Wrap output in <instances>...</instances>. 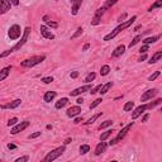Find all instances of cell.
<instances>
[{
  "label": "cell",
  "mask_w": 162,
  "mask_h": 162,
  "mask_svg": "<svg viewBox=\"0 0 162 162\" xmlns=\"http://www.w3.org/2000/svg\"><path fill=\"white\" fill-rule=\"evenodd\" d=\"M133 108H134V103L133 101H128V103H125V104H124L123 110H124V112H129V110H132Z\"/></svg>",
  "instance_id": "1f68e13d"
},
{
  "label": "cell",
  "mask_w": 162,
  "mask_h": 162,
  "mask_svg": "<svg viewBox=\"0 0 162 162\" xmlns=\"http://www.w3.org/2000/svg\"><path fill=\"white\" fill-rule=\"evenodd\" d=\"M17 123H18V118H12V119H9V122L6 124H8V127H13V125H15Z\"/></svg>",
  "instance_id": "f35d334b"
},
{
  "label": "cell",
  "mask_w": 162,
  "mask_h": 162,
  "mask_svg": "<svg viewBox=\"0 0 162 162\" xmlns=\"http://www.w3.org/2000/svg\"><path fill=\"white\" fill-rule=\"evenodd\" d=\"M82 4V0H74L72 1V9H71V14L72 15H76L79 13V9Z\"/></svg>",
  "instance_id": "e0dca14e"
},
{
  "label": "cell",
  "mask_w": 162,
  "mask_h": 162,
  "mask_svg": "<svg viewBox=\"0 0 162 162\" xmlns=\"http://www.w3.org/2000/svg\"><path fill=\"white\" fill-rule=\"evenodd\" d=\"M137 20V15H133L130 19H128V20H125V22H123L122 24H119L117 28H114V30H112L109 34H106V36L104 37V41H110V39H113V38H115L118 34L122 32V30H124V29H127V28H129L130 26L134 23Z\"/></svg>",
  "instance_id": "6da1fadb"
},
{
  "label": "cell",
  "mask_w": 162,
  "mask_h": 162,
  "mask_svg": "<svg viewBox=\"0 0 162 162\" xmlns=\"http://www.w3.org/2000/svg\"><path fill=\"white\" fill-rule=\"evenodd\" d=\"M39 136H41V132H34V133H32L29 136V138L33 139V138H37V137H39Z\"/></svg>",
  "instance_id": "ee69618b"
},
{
  "label": "cell",
  "mask_w": 162,
  "mask_h": 162,
  "mask_svg": "<svg viewBox=\"0 0 162 162\" xmlns=\"http://www.w3.org/2000/svg\"><path fill=\"white\" fill-rule=\"evenodd\" d=\"M82 32H84V29H82L81 27H79V28L76 29V32H75V33L71 36V39H76V38H79V37H80L81 34H82Z\"/></svg>",
  "instance_id": "f546056e"
},
{
  "label": "cell",
  "mask_w": 162,
  "mask_h": 162,
  "mask_svg": "<svg viewBox=\"0 0 162 162\" xmlns=\"http://www.w3.org/2000/svg\"><path fill=\"white\" fill-rule=\"evenodd\" d=\"M90 151V146L89 144H82V146H80V153L81 154H86Z\"/></svg>",
  "instance_id": "d6a6232c"
},
{
  "label": "cell",
  "mask_w": 162,
  "mask_h": 162,
  "mask_svg": "<svg viewBox=\"0 0 162 162\" xmlns=\"http://www.w3.org/2000/svg\"><path fill=\"white\" fill-rule=\"evenodd\" d=\"M112 124H113V120H105L104 123H101V124H100V127H99V128H100V129L108 128V127H110Z\"/></svg>",
  "instance_id": "e575fe53"
},
{
  "label": "cell",
  "mask_w": 162,
  "mask_h": 162,
  "mask_svg": "<svg viewBox=\"0 0 162 162\" xmlns=\"http://www.w3.org/2000/svg\"><path fill=\"white\" fill-rule=\"evenodd\" d=\"M10 71H12V66H8V67H4L1 71H0V81L5 80L6 77L9 76Z\"/></svg>",
  "instance_id": "d6986e66"
},
{
  "label": "cell",
  "mask_w": 162,
  "mask_h": 162,
  "mask_svg": "<svg viewBox=\"0 0 162 162\" xmlns=\"http://www.w3.org/2000/svg\"><path fill=\"white\" fill-rule=\"evenodd\" d=\"M76 103H77V105H80V104H82V103H84V99H82V98H79L77 100H76Z\"/></svg>",
  "instance_id": "f5cc1de1"
},
{
  "label": "cell",
  "mask_w": 162,
  "mask_h": 162,
  "mask_svg": "<svg viewBox=\"0 0 162 162\" xmlns=\"http://www.w3.org/2000/svg\"><path fill=\"white\" fill-rule=\"evenodd\" d=\"M8 36H9V38L12 41L18 39L19 37L22 36V29H20V26H18V24H14V26L10 27L9 32H8Z\"/></svg>",
  "instance_id": "8992f818"
},
{
  "label": "cell",
  "mask_w": 162,
  "mask_h": 162,
  "mask_svg": "<svg viewBox=\"0 0 162 162\" xmlns=\"http://www.w3.org/2000/svg\"><path fill=\"white\" fill-rule=\"evenodd\" d=\"M68 103V99L67 98H62V99H60V100H58L56 104H54V108L56 109H61V108H63L65 105H66Z\"/></svg>",
  "instance_id": "603a6c76"
},
{
  "label": "cell",
  "mask_w": 162,
  "mask_h": 162,
  "mask_svg": "<svg viewBox=\"0 0 162 162\" xmlns=\"http://www.w3.org/2000/svg\"><path fill=\"white\" fill-rule=\"evenodd\" d=\"M44 22H46L47 23V26L48 27H51V28H57V27H58V24L56 23V22H52V20H44Z\"/></svg>",
  "instance_id": "74e56055"
},
{
  "label": "cell",
  "mask_w": 162,
  "mask_h": 162,
  "mask_svg": "<svg viewBox=\"0 0 162 162\" xmlns=\"http://www.w3.org/2000/svg\"><path fill=\"white\" fill-rule=\"evenodd\" d=\"M144 60H147V54H146V53H143L142 56H141V57L138 58V61H139V62H142V61H144Z\"/></svg>",
  "instance_id": "7dc6e473"
},
{
  "label": "cell",
  "mask_w": 162,
  "mask_h": 162,
  "mask_svg": "<svg viewBox=\"0 0 162 162\" xmlns=\"http://www.w3.org/2000/svg\"><path fill=\"white\" fill-rule=\"evenodd\" d=\"M41 34H42V37L43 38H46V39H54V34L51 32L50 29H48V27L46 26H41Z\"/></svg>",
  "instance_id": "8fae6325"
},
{
  "label": "cell",
  "mask_w": 162,
  "mask_h": 162,
  "mask_svg": "<svg viewBox=\"0 0 162 162\" xmlns=\"http://www.w3.org/2000/svg\"><path fill=\"white\" fill-rule=\"evenodd\" d=\"M105 8L104 6H101V8H99L98 10L95 12V14H94V18L91 19V26H98V24H100L101 22V17L104 15V13H105Z\"/></svg>",
  "instance_id": "ba28073f"
},
{
  "label": "cell",
  "mask_w": 162,
  "mask_h": 162,
  "mask_svg": "<svg viewBox=\"0 0 162 162\" xmlns=\"http://www.w3.org/2000/svg\"><path fill=\"white\" fill-rule=\"evenodd\" d=\"M65 151H66V147H65V146H61V147L54 148L53 151H51V152L47 153V156L43 158V161L44 162H52L54 160H57L60 156H62V153H63Z\"/></svg>",
  "instance_id": "277c9868"
},
{
  "label": "cell",
  "mask_w": 162,
  "mask_h": 162,
  "mask_svg": "<svg viewBox=\"0 0 162 162\" xmlns=\"http://www.w3.org/2000/svg\"><path fill=\"white\" fill-rule=\"evenodd\" d=\"M161 57H162V51H157L156 53H153V54H152V57L150 58V61H148V63H150V65H152V63H156L157 61H160V60H161Z\"/></svg>",
  "instance_id": "ffe728a7"
},
{
  "label": "cell",
  "mask_w": 162,
  "mask_h": 162,
  "mask_svg": "<svg viewBox=\"0 0 162 162\" xmlns=\"http://www.w3.org/2000/svg\"><path fill=\"white\" fill-rule=\"evenodd\" d=\"M8 148H9V150H17V146H15V144H13V143H9Z\"/></svg>",
  "instance_id": "c3c4849f"
},
{
  "label": "cell",
  "mask_w": 162,
  "mask_h": 162,
  "mask_svg": "<svg viewBox=\"0 0 162 162\" xmlns=\"http://www.w3.org/2000/svg\"><path fill=\"white\" fill-rule=\"evenodd\" d=\"M29 124H30V123L28 122V120H24V122L17 123L15 125H14V127H13V128H12V130H10V133H12L13 136H15V134H18L19 132H23V130L26 129L27 127L29 125Z\"/></svg>",
  "instance_id": "52a82bcc"
},
{
  "label": "cell",
  "mask_w": 162,
  "mask_h": 162,
  "mask_svg": "<svg viewBox=\"0 0 162 162\" xmlns=\"http://www.w3.org/2000/svg\"><path fill=\"white\" fill-rule=\"evenodd\" d=\"M70 76H71V79H76L79 76V71H72Z\"/></svg>",
  "instance_id": "f6af8a7d"
},
{
  "label": "cell",
  "mask_w": 162,
  "mask_h": 162,
  "mask_svg": "<svg viewBox=\"0 0 162 162\" xmlns=\"http://www.w3.org/2000/svg\"><path fill=\"white\" fill-rule=\"evenodd\" d=\"M12 8V3L9 0H0V14H5Z\"/></svg>",
  "instance_id": "4fadbf2b"
},
{
  "label": "cell",
  "mask_w": 162,
  "mask_h": 162,
  "mask_svg": "<svg viewBox=\"0 0 162 162\" xmlns=\"http://www.w3.org/2000/svg\"><path fill=\"white\" fill-rule=\"evenodd\" d=\"M52 81H53V77L52 76H47V77H43L42 79V82H44V84H51Z\"/></svg>",
  "instance_id": "ab89813d"
},
{
  "label": "cell",
  "mask_w": 162,
  "mask_h": 162,
  "mask_svg": "<svg viewBox=\"0 0 162 162\" xmlns=\"http://www.w3.org/2000/svg\"><path fill=\"white\" fill-rule=\"evenodd\" d=\"M29 160V156H23V157H19V158H17L15 162H27Z\"/></svg>",
  "instance_id": "60d3db41"
},
{
  "label": "cell",
  "mask_w": 162,
  "mask_h": 162,
  "mask_svg": "<svg viewBox=\"0 0 162 162\" xmlns=\"http://www.w3.org/2000/svg\"><path fill=\"white\" fill-rule=\"evenodd\" d=\"M148 118H150V114H148V113H147V114H146V115H144L143 118H142V122H143V123H144V122H147V120H148Z\"/></svg>",
  "instance_id": "f907efd6"
},
{
  "label": "cell",
  "mask_w": 162,
  "mask_h": 162,
  "mask_svg": "<svg viewBox=\"0 0 162 162\" xmlns=\"http://www.w3.org/2000/svg\"><path fill=\"white\" fill-rule=\"evenodd\" d=\"M68 143H71V138H67L66 141H65V144H68Z\"/></svg>",
  "instance_id": "db71d44e"
},
{
  "label": "cell",
  "mask_w": 162,
  "mask_h": 162,
  "mask_svg": "<svg viewBox=\"0 0 162 162\" xmlns=\"http://www.w3.org/2000/svg\"><path fill=\"white\" fill-rule=\"evenodd\" d=\"M158 94V90L157 89H150V90H147V91H144V94L141 96V101H147V100H150V99H152L154 98Z\"/></svg>",
  "instance_id": "30bf717a"
},
{
  "label": "cell",
  "mask_w": 162,
  "mask_h": 162,
  "mask_svg": "<svg viewBox=\"0 0 162 162\" xmlns=\"http://www.w3.org/2000/svg\"><path fill=\"white\" fill-rule=\"evenodd\" d=\"M133 125H134V122H130L129 124H127V125L124 127V128L118 133V136H117L114 139H112V141L109 142L110 146H114V144H117L118 142H120V141H122V139L124 138V137H125L127 134H128V132H129L130 129H132V127H133Z\"/></svg>",
  "instance_id": "5b68a950"
},
{
  "label": "cell",
  "mask_w": 162,
  "mask_h": 162,
  "mask_svg": "<svg viewBox=\"0 0 162 162\" xmlns=\"http://www.w3.org/2000/svg\"><path fill=\"white\" fill-rule=\"evenodd\" d=\"M13 5H19V0H9Z\"/></svg>",
  "instance_id": "816d5d0a"
},
{
  "label": "cell",
  "mask_w": 162,
  "mask_h": 162,
  "mask_svg": "<svg viewBox=\"0 0 162 162\" xmlns=\"http://www.w3.org/2000/svg\"><path fill=\"white\" fill-rule=\"evenodd\" d=\"M46 60V56L44 54H41V56H33L28 58V60H24L20 62V66L22 67H33L36 66V65H39L41 62H43Z\"/></svg>",
  "instance_id": "3957f363"
},
{
  "label": "cell",
  "mask_w": 162,
  "mask_h": 162,
  "mask_svg": "<svg viewBox=\"0 0 162 162\" xmlns=\"http://www.w3.org/2000/svg\"><path fill=\"white\" fill-rule=\"evenodd\" d=\"M22 104V100L20 99H15V100L8 103V104H4V105H0V109H15Z\"/></svg>",
  "instance_id": "5bb4252c"
},
{
  "label": "cell",
  "mask_w": 162,
  "mask_h": 162,
  "mask_svg": "<svg viewBox=\"0 0 162 162\" xmlns=\"http://www.w3.org/2000/svg\"><path fill=\"white\" fill-rule=\"evenodd\" d=\"M113 86V82H106L105 85H101V88H100V90H99V92H100L101 95H104L106 94L109 90H110V88Z\"/></svg>",
  "instance_id": "7402d4cb"
},
{
  "label": "cell",
  "mask_w": 162,
  "mask_h": 162,
  "mask_svg": "<svg viewBox=\"0 0 162 162\" xmlns=\"http://www.w3.org/2000/svg\"><path fill=\"white\" fill-rule=\"evenodd\" d=\"M113 132H114V130H106V132H104V133H103L101 136H100V141H106L110 136H112Z\"/></svg>",
  "instance_id": "4dcf8cb0"
},
{
  "label": "cell",
  "mask_w": 162,
  "mask_h": 162,
  "mask_svg": "<svg viewBox=\"0 0 162 162\" xmlns=\"http://www.w3.org/2000/svg\"><path fill=\"white\" fill-rule=\"evenodd\" d=\"M54 98H56V91H47L46 94L43 95V100L46 101V103L52 101Z\"/></svg>",
  "instance_id": "44dd1931"
},
{
  "label": "cell",
  "mask_w": 162,
  "mask_h": 162,
  "mask_svg": "<svg viewBox=\"0 0 162 162\" xmlns=\"http://www.w3.org/2000/svg\"><path fill=\"white\" fill-rule=\"evenodd\" d=\"M101 101H103V99L101 98H99V99H96V100L94 103H91V105H90V109H95L96 106H98L99 104H101Z\"/></svg>",
  "instance_id": "8d00e7d4"
},
{
  "label": "cell",
  "mask_w": 162,
  "mask_h": 162,
  "mask_svg": "<svg viewBox=\"0 0 162 162\" xmlns=\"http://www.w3.org/2000/svg\"><path fill=\"white\" fill-rule=\"evenodd\" d=\"M148 50H150V46H148V44H144V46L139 50V52H141V53H146Z\"/></svg>",
  "instance_id": "b9f144b4"
},
{
  "label": "cell",
  "mask_w": 162,
  "mask_h": 162,
  "mask_svg": "<svg viewBox=\"0 0 162 162\" xmlns=\"http://www.w3.org/2000/svg\"><path fill=\"white\" fill-rule=\"evenodd\" d=\"M117 3H118V0H108V1H105V4L103 5L105 9H109L110 6H113V5H115Z\"/></svg>",
  "instance_id": "836d02e7"
},
{
  "label": "cell",
  "mask_w": 162,
  "mask_h": 162,
  "mask_svg": "<svg viewBox=\"0 0 162 162\" xmlns=\"http://www.w3.org/2000/svg\"><path fill=\"white\" fill-rule=\"evenodd\" d=\"M124 18H125V14H123L122 17H120V18H119V20H120V22H122V19H124Z\"/></svg>",
  "instance_id": "11a10c76"
},
{
  "label": "cell",
  "mask_w": 162,
  "mask_h": 162,
  "mask_svg": "<svg viewBox=\"0 0 162 162\" xmlns=\"http://www.w3.org/2000/svg\"><path fill=\"white\" fill-rule=\"evenodd\" d=\"M100 88H101V85H98V86H96V88H94V89H92V90H91L90 92H91L92 95H94V94H96V92H99V90H100Z\"/></svg>",
  "instance_id": "7bdbcfd3"
},
{
  "label": "cell",
  "mask_w": 162,
  "mask_h": 162,
  "mask_svg": "<svg viewBox=\"0 0 162 162\" xmlns=\"http://www.w3.org/2000/svg\"><path fill=\"white\" fill-rule=\"evenodd\" d=\"M125 52V46H124V44H120V46H118L114 50V52L112 53V57H119V56H122V54Z\"/></svg>",
  "instance_id": "ac0fdd59"
},
{
  "label": "cell",
  "mask_w": 162,
  "mask_h": 162,
  "mask_svg": "<svg viewBox=\"0 0 162 162\" xmlns=\"http://www.w3.org/2000/svg\"><path fill=\"white\" fill-rule=\"evenodd\" d=\"M109 72H110V67L108 66V65L101 66V68H100V75H101V76H106Z\"/></svg>",
  "instance_id": "f1b7e54d"
},
{
  "label": "cell",
  "mask_w": 162,
  "mask_h": 162,
  "mask_svg": "<svg viewBox=\"0 0 162 162\" xmlns=\"http://www.w3.org/2000/svg\"><path fill=\"white\" fill-rule=\"evenodd\" d=\"M101 115H103V113H101V112H100V113H98V114H95L94 117H92V118H90V119H89L88 122H84V124H85V125H90V124H92V123H94V122H95V120L98 119V118H100Z\"/></svg>",
  "instance_id": "d4e9b609"
},
{
  "label": "cell",
  "mask_w": 162,
  "mask_h": 162,
  "mask_svg": "<svg viewBox=\"0 0 162 162\" xmlns=\"http://www.w3.org/2000/svg\"><path fill=\"white\" fill-rule=\"evenodd\" d=\"M96 77V74L95 72H90V74H88V76L85 77V82H88V84H90V82H92L95 80Z\"/></svg>",
  "instance_id": "83f0119b"
},
{
  "label": "cell",
  "mask_w": 162,
  "mask_h": 162,
  "mask_svg": "<svg viewBox=\"0 0 162 162\" xmlns=\"http://www.w3.org/2000/svg\"><path fill=\"white\" fill-rule=\"evenodd\" d=\"M89 48H90V43H86L84 47H82V51H88Z\"/></svg>",
  "instance_id": "681fc988"
},
{
  "label": "cell",
  "mask_w": 162,
  "mask_h": 162,
  "mask_svg": "<svg viewBox=\"0 0 162 162\" xmlns=\"http://www.w3.org/2000/svg\"><path fill=\"white\" fill-rule=\"evenodd\" d=\"M89 90H91V86L90 85H84V86H80V88L75 89V90H72L70 92V95L71 96H77V95H80V94H84V92L89 91Z\"/></svg>",
  "instance_id": "7c38bea8"
},
{
  "label": "cell",
  "mask_w": 162,
  "mask_h": 162,
  "mask_svg": "<svg viewBox=\"0 0 162 162\" xmlns=\"http://www.w3.org/2000/svg\"><path fill=\"white\" fill-rule=\"evenodd\" d=\"M160 75H161V71H156V72H153V74L151 75L150 77H148V80H150V81H154L158 76H160Z\"/></svg>",
  "instance_id": "d590c367"
},
{
  "label": "cell",
  "mask_w": 162,
  "mask_h": 162,
  "mask_svg": "<svg viewBox=\"0 0 162 162\" xmlns=\"http://www.w3.org/2000/svg\"><path fill=\"white\" fill-rule=\"evenodd\" d=\"M106 146L108 144L105 143V141H100V143L96 146V148H95V156H100V154L103 153V152H105V150H106Z\"/></svg>",
  "instance_id": "2e32d148"
},
{
  "label": "cell",
  "mask_w": 162,
  "mask_h": 162,
  "mask_svg": "<svg viewBox=\"0 0 162 162\" xmlns=\"http://www.w3.org/2000/svg\"><path fill=\"white\" fill-rule=\"evenodd\" d=\"M30 27H27L26 29L23 30V34H22V39L19 41L18 43L15 44L13 48H10V50H8V51H5V52H3L1 54H0V58H3V57H6V56H9L10 53H13V52H15V51H18V50H20L24 44L27 43V41H28V38H29V34H30Z\"/></svg>",
  "instance_id": "7a4b0ae2"
},
{
  "label": "cell",
  "mask_w": 162,
  "mask_h": 162,
  "mask_svg": "<svg viewBox=\"0 0 162 162\" xmlns=\"http://www.w3.org/2000/svg\"><path fill=\"white\" fill-rule=\"evenodd\" d=\"M148 109H151L150 108V104H142V105H139V106H137L136 109H134V112L132 113V119H137L139 115H142V113H144L146 110Z\"/></svg>",
  "instance_id": "9c48e42d"
},
{
  "label": "cell",
  "mask_w": 162,
  "mask_h": 162,
  "mask_svg": "<svg viewBox=\"0 0 162 162\" xmlns=\"http://www.w3.org/2000/svg\"><path fill=\"white\" fill-rule=\"evenodd\" d=\"M141 39H142V34H138V36H136V37H134V38L132 39V42L129 43V48H132V47H134V46H136L137 43L139 42Z\"/></svg>",
  "instance_id": "4316f807"
},
{
  "label": "cell",
  "mask_w": 162,
  "mask_h": 162,
  "mask_svg": "<svg viewBox=\"0 0 162 162\" xmlns=\"http://www.w3.org/2000/svg\"><path fill=\"white\" fill-rule=\"evenodd\" d=\"M161 38V36H154V37H148V38H146V39H143L142 42L144 43V44H151V43H154V42H157L158 39Z\"/></svg>",
  "instance_id": "cb8c5ba5"
},
{
  "label": "cell",
  "mask_w": 162,
  "mask_h": 162,
  "mask_svg": "<svg viewBox=\"0 0 162 162\" xmlns=\"http://www.w3.org/2000/svg\"><path fill=\"white\" fill-rule=\"evenodd\" d=\"M162 6V0H156V1L153 3L152 5L150 6V9H148V12H152L153 9H157V8H161Z\"/></svg>",
  "instance_id": "484cf974"
},
{
  "label": "cell",
  "mask_w": 162,
  "mask_h": 162,
  "mask_svg": "<svg viewBox=\"0 0 162 162\" xmlns=\"http://www.w3.org/2000/svg\"><path fill=\"white\" fill-rule=\"evenodd\" d=\"M80 112H81V108L79 105H75V106H71V108H68L67 109V112H66V114L67 117H70V118H74V117H76L80 114Z\"/></svg>",
  "instance_id": "9a60e30c"
},
{
  "label": "cell",
  "mask_w": 162,
  "mask_h": 162,
  "mask_svg": "<svg viewBox=\"0 0 162 162\" xmlns=\"http://www.w3.org/2000/svg\"><path fill=\"white\" fill-rule=\"evenodd\" d=\"M81 122H84V119H82V117H81V118H80V117H79V118H76V119L74 120V123H75V124H79V123H81Z\"/></svg>",
  "instance_id": "bcb514c9"
}]
</instances>
